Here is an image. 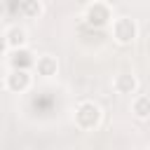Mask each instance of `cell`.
Instances as JSON below:
<instances>
[{
	"label": "cell",
	"mask_w": 150,
	"mask_h": 150,
	"mask_svg": "<svg viewBox=\"0 0 150 150\" xmlns=\"http://www.w3.org/2000/svg\"><path fill=\"white\" fill-rule=\"evenodd\" d=\"M131 112L138 120H148L150 117V96H136L131 103Z\"/></svg>",
	"instance_id": "9"
},
{
	"label": "cell",
	"mask_w": 150,
	"mask_h": 150,
	"mask_svg": "<svg viewBox=\"0 0 150 150\" xmlns=\"http://www.w3.org/2000/svg\"><path fill=\"white\" fill-rule=\"evenodd\" d=\"M84 21L94 28H103L112 21V12L105 2H91L87 9H84Z\"/></svg>",
	"instance_id": "3"
},
{
	"label": "cell",
	"mask_w": 150,
	"mask_h": 150,
	"mask_svg": "<svg viewBox=\"0 0 150 150\" xmlns=\"http://www.w3.org/2000/svg\"><path fill=\"white\" fill-rule=\"evenodd\" d=\"M5 49H9V45H7V35L0 33V56L5 54Z\"/></svg>",
	"instance_id": "11"
},
{
	"label": "cell",
	"mask_w": 150,
	"mask_h": 150,
	"mask_svg": "<svg viewBox=\"0 0 150 150\" xmlns=\"http://www.w3.org/2000/svg\"><path fill=\"white\" fill-rule=\"evenodd\" d=\"M35 70H38V75H42V77H52V75H56V70H59V61H56V56H49V54L38 56V59H35Z\"/></svg>",
	"instance_id": "7"
},
{
	"label": "cell",
	"mask_w": 150,
	"mask_h": 150,
	"mask_svg": "<svg viewBox=\"0 0 150 150\" xmlns=\"http://www.w3.org/2000/svg\"><path fill=\"white\" fill-rule=\"evenodd\" d=\"M5 35H7V45H9L12 52H14V49H23L26 42H28V35H26V30H23L21 26H9Z\"/></svg>",
	"instance_id": "8"
},
{
	"label": "cell",
	"mask_w": 150,
	"mask_h": 150,
	"mask_svg": "<svg viewBox=\"0 0 150 150\" xmlns=\"http://www.w3.org/2000/svg\"><path fill=\"white\" fill-rule=\"evenodd\" d=\"M21 12H23L26 16H38V14L42 12V7H40L38 0H23V2H21Z\"/></svg>",
	"instance_id": "10"
},
{
	"label": "cell",
	"mask_w": 150,
	"mask_h": 150,
	"mask_svg": "<svg viewBox=\"0 0 150 150\" xmlns=\"http://www.w3.org/2000/svg\"><path fill=\"white\" fill-rule=\"evenodd\" d=\"M136 87H138V80H136V75H131V73H120V75H115V80H112V89H115L117 94H134Z\"/></svg>",
	"instance_id": "6"
},
{
	"label": "cell",
	"mask_w": 150,
	"mask_h": 150,
	"mask_svg": "<svg viewBox=\"0 0 150 150\" xmlns=\"http://www.w3.org/2000/svg\"><path fill=\"white\" fill-rule=\"evenodd\" d=\"M9 66H12V70H30V68H35V56L26 47L14 49L12 56H9Z\"/></svg>",
	"instance_id": "5"
},
{
	"label": "cell",
	"mask_w": 150,
	"mask_h": 150,
	"mask_svg": "<svg viewBox=\"0 0 150 150\" xmlns=\"http://www.w3.org/2000/svg\"><path fill=\"white\" fill-rule=\"evenodd\" d=\"M2 16H5V5L0 2V21H2Z\"/></svg>",
	"instance_id": "12"
},
{
	"label": "cell",
	"mask_w": 150,
	"mask_h": 150,
	"mask_svg": "<svg viewBox=\"0 0 150 150\" xmlns=\"http://www.w3.org/2000/svg\"><path fill=\"white\" fill-rule=\"evenodd\" d=\"M30 84H33L30 70H9V75L5 80V87L14 94H23L26 89H30Z\"/></svg>",
	"instance_id": "4"
},
{
	"label": "cell",
	"mask_w": 150,
	"mask_h": 150,
	"mask_svg": "<svg viewBox=\"0 0 150 150\" xmlns=\"http://www.w3.org/2000/svg\"><path fill=\"white\" fill-rule=\"evenodd\" d=\"M98 122H101V108H98L94 101H82V103L75 108V124H77L82 131L96 129Z\"/></svg>",
	"instance_id": "1"
},
{
	"label": "cell",
	"mask_w": 150,
	"mask_h": 150,
	"mask_svg": "<svg viewBox=\"0 0 150 150\" xmlns=\"http://www.w3.org/2000/svg\"><path fill=\"white\" fill-rule=\"evenodd\" d=\"M138 35V26L134 19L129 16H120V19H112V38L120 42V45H131Z\"/></svg>",
	"instance_id": "2"
},
{
	"label": "cell",
	"mask_w": 150,
	"mask_h": 150,
	"mask_svg": "<svg viewBox=\"0 0 150 150\" xmlns=\"http://www.w3.org/2000/svg\"><path fill=\"white\" fill-rule=\"evenodd\" d=\"M148 150H150V148H148Z\"/></svg>",
	"instance_id": "13"
}]
</instances>
